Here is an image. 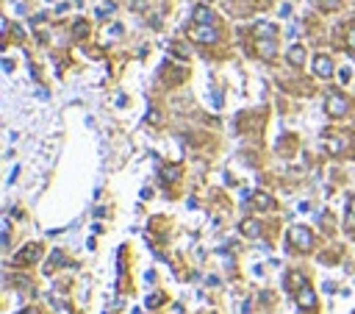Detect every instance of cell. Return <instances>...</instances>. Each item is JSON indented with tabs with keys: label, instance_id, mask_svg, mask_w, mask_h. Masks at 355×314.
<instances>
[{
	"label": "cell",
	"instance_id": "1",
	"mask_svg": "<svg viewBox=\"0 0 355 314\" xmlns=\"http://www.w3.org/2000/svg\"><path fill=\"white\" fill-rule=\"evenodd\" d=\"M289 242L294 245L300 253H305V250H311V245H313V234H311V228L308 225H294V228L289 231Z\"/></svg>",
	"mask_w": 355,
	"mask_h": 314
},
{
	"label": "cell",
	"instance_id": "2",
	"mask_svg": "<svg viewBox=\"0 0 355 314\" xmlns=\"http://www.w3.org/2000/svg\"><path fill=\"white\" fill-rule=\"evenodd\" d=\"M189 37L200 45H214V42H219V31L214 28V25H192V28H189Z\"/></svg>",
	"mask_w": 355,
	"mask_h": 314
},
{
	"label": "cell",
	"instance_id": "3",
	"mask_svg": "<svg viewBox=\"0 0 355 314\" xmlns=\"http://www.w3.org/2000/svg\"><path fill=\"white\" fill-rule=\"evenodd\" d=\"M325 109H327V114H330V117H347V111H349V100L341 95V92H330V95H327Z\"/></svg>",
	"mask_w": 355,
	"mask_h": 314
},
{
	"label": "cell",
	"instance_id": "4",
	"mask_svg": "<svg viewBox=\"0 0 355 314\" xmlns=\"http://www.w3.org/2000/svg\"><path fill=\"white\" fill-rule=\"evenodd\" d=\"M313 73L319 75V78H330L333 75V59L325 53H319L316 59H313Z\"/></svg>",
	"mask_w": 355,
	"mask_h": 314
},
{
	"label": "cell",
	"instance_id": "5",
	"mask_svg": "<svg viewBox=\"0 0 355 314\" xmlns=\"http://www.w3.org/2000/svg\"><path fill=\"white\" fill-rule=\"evenodd\" d=\"M42 256V248L39 245H28V248L23 250V253H17L14 256V264H34V261Z\"/></svg>",
	"mask_w": 355,
	"mask_h": 314
},
{
	"label": "cell",
	"instance_id": "6",
	"mask_svg": "<svg viewBox=\"0 0 355 314\" xmlns=\"http://www.w3.org/2000/svg\"><path fill=\"white\" fill-rule=\"evenodd\" d=\"M313 303H316V295H313V289L311 286H300L297 289V306L302 308V311H308V308H313Z\"/></svg>",
	"mask_w": 355,
	"mask_h": 314
},
{
	"label": "cell",
	"instance_id": "7",
	"mask_svg": "<svg viewBox=\"0 0 355 314\" xmlns=\"http://www.w3.org/2000/svg\"><path fill=\"white\" fill-rule=\"evenodd\" d=\"M261 228H264V225H261L258 220H241V225H239L241 236H247V239H258Z\"/></svg>",
	"mask_w": 355,
	"mask_h": 314
},
{
	"label": "cell",
	"instance_id": "8",
	"mask_svg": "<svg viewBox=\"0 0 355 314\" xmlns=\"http://www.w3.org/2000/svg\"><path fill=\"white\" fill-rule=\"evenodd\" d=\"M192 20H194V25H214V14H211V9H205V6L194 9Z\"/></svg>",
	"mask_w": 355,
	"mask_h": 314
},
{
	"label": "cell",
	"instance_id": "9",
	"mask_svg": "<svg viewBox=\"0 0 355 314\" xmlns=\"http://www.w3.org/2000/svg\"><path fill=\"white\" fill-rule=\"evenodd\" d=\"M255 50H258V56H264V59H272L277 45H275V39H258V42H255Z\"/></svg>",
	"mask_w": 355,
	"mask_h": 314
},
{
	"label": "cell",
	"instance_id": "10",
	"mask_svg": "<svg viewBox=\"0 0 355 314\" xmlns=\"http://www.w3.org/2000/svg\"><path fill=\"white\" fill-rule=\"evenodd\" d=\"M347 142H349V136H333L330 142H327V150L333 153V156H338V153H344V147H347Z\"/></svg>",
	"mask_w": 355,
	"mask_h": 314
},
{
	"label": "cell",
	"instance_id": "11",
	"mask_svg": "<svg viewBox=\"0 0 355 314\" xmlns=\"http://www.w3.org/2000/svg\"><path fill=\"white\" fill-rule=\"evenodd\" d=\"M250 200H253V206L255 209H272V206H275V200L269 198V195H264V192H255V195H250Z\"/></svg>",
	"mask_w": 355,
	"mask_h": 314
},
{
	"label": "cell",
	"instance_id": "12",
	"mask_svg": "<svg viewBox=\"0 0 355 314\" xmlns=\"http://www.w3.org/2000/svg\"><path fill=\"white\" fill-rule=\"evenodd\" d=\"M289 61L294 67H300L302 61H305V48H302V45H291L289 48Z\"/></svg>",
	"mask_w": 355,
	"mask_h": 314
},
{
	"label": "cell",
	"instance_id": "13",
	"mask_svg": "<svg viewBox=\"0 0 355 314\" xmlns=\"http://www.w3.org/2000/svg\"><path fill=\"white\" fill-rule=\"evenodd\" d=\"M255 37H258V39H275V25L258 23V25H255Z\"/></svg>",
	"mask_w": 355,
	"mask_h": 314
},
{
	"label": "cell",
	"instance_id": "14",
	"mask_svg": "<svg viewBox=\"0 0 355 314\" xmlns=\"http://www.w3.org/2000/svg\"><path fill=\"white\" fill-rule=\"evenodd\" d=\"M178 176H181V170H178V164H169V167H161V184H172Z\"/></svg>",
	"mask_w": 355,
	"mask_h": 314
},
{
	"label": "cell",
	"instance_id": "15",
	"mask_svg": "<svg viewBox=\"0 0 355 314\" xmlns=\"http://www.w3.org/2000/svg\"><path fill=\"white\" fill-rule=\"evenodd\" d=\"M61 261H64V253H61V250H53V259H50L48 264H45V272H50L56 264H61Z\"/></svg>",
	"mask_w": 355,
	"mask_h": 314
},
{
	"label": "cell",
	"instance_id": "16",
	"mask_svg": "<svg viewBox=\"0 0 355 314\" xmlns=\"http://www.w3.org/2000/svg\"><path fill=\"white\" fill-rule=\"evenodd\" d=\"M73 34H75L78 39H84L86 34H89V25H86L84 20H78V23H75V28H73Z\"/></svg>",
	"mask_w": 355,
	"mask_h": 314
},
{
	"label": "cell",
	"instance_id": "17",
	"mask_svg": "<svg viewBox=\"0 0 355 314\" xmlns=\"http://www.w3.org/2000/svg\"><path fill=\"white\" fill-rule=\"evenodd\" d=\"M316 3H319L322 12H333V9H338V0H316Z\"/></svg>",
	"mask_w": 355,
	"mask_h": 314
},
{
	"label": "cell",
	"instance_id": "18",
	"mask_svg": "<svg viewBox=\"0 0 355 314\" xmlns=\"http://www.w3.org/2000/svg\"><path fill=\"white\" fill-rule=\"evenodd\" d=\"M109 14H114V3H103V6L97 9V17H103V20H106Z\"/></svg>",
	"mask_w": 355,
	"mask_h": 314
},
{
	"label": "cell",
	"instance_id": "19",
	"mask_svg": "<svg viewBox=\"0 0 355 314\" xmlns=\"http://www.w3.org/2000/svg\"><path fill=\"white\" fill-rule=\"evenodd\" d=\"M347 220H349V223H355V195L349 198V203H347Z\"/></svg>",
	"mask_w": 355,
	"mask_h": 314
},
{
	"label": "cell",
	"instance_id": "20",
	"mask_svg": "<svg viewBox=\"0 0 355 314\" xmlns=\"http://www.w3.org/2000/svg\"><path fill=\"white\" fill-rule=\"evenodd\" d=\"M349 78H352V73H349V67L338 70V81H341V84H349Z\"/></svg>",
	"mask_w": 355,
	"mask_h": 314
},
{
	"label": "cell",
	"instance_id": "21",
	"mask_svg": "<svg viewBox=\"0 0 355 314\" xmlns=\"http://www.w3.org/2000/svg\"><path fill=\"white\" fill-rule=\"evenodd\" d=\"M120 34H122V25H111L109 28V37H120Z\"/></svg>",
	"mask_w": 355,
	"mask_h": 314
},
{
	"label": "cell",
	"instance_id": "22",
	"mask_svg": "<svg viewBox=\"0 0 355 314\" xmlns=\"http://www.w3.org/2000/svg\"><path fill=\"white\" fill-rule=\"evenodd\" d=\"M158 303H161V297H158V295H150V297H147V306H158Z\"/></svg>",
	"mask_w": 355,
	"mask_h": 314
},
{
	"label": "cell",
	"instance_id": "23",
	"mask_svg": "<svg viewBox=\"0 0 355 314\" xmlns=\"http://www.w3.org/2000/svg\"><path fill=\"white\" fill-rule=\"evenodd\" d=\"M347 42H349V48L355 50V28H349V34H347Z\"/></svg>",
	"mask_w": 355,
	"mask_h": 314
},
{
	"label": "cell",
	"instance_id": "24",
	"mask_svg": "<svg viewBox=\"0 0 355 314\" xmlns=\"http://www.w3.org/2000/svg\"><path fill=\"white\" fill-rule=\"evenodd\" d=\"M289 14H291V6H289V3H286V6H280V17H289Z\"/></svg>",
	"mask_w": 355,
	"mask_h": 314
},
{
	"label": "cell",
	"instance_id": "25",
	"mask_svg": "<svg viewBox=\"0 0 355 314\" xmlns=\"http://www.w3.org/2000/svg\"><path fill=\"white\" fill-rule=\"evenodd\" d=\"M23 314H37V308H25V311Z\"/></svg>",
	"mask_w": 355,
	"mask_h": 314
},
{
	"label": "cell",
	"instance_id": "26",
	"mask_svg": "<svg viewBox=\"0 0 355 314\" xmlns=\"http://www.w3.org/2000/svg\"><path fill=\"white\" fill-rule=\"evenodd\" d=\"M352 314H355V311H352Z\"/></svg>",
	"mask_w": 355,
	"mask_h": 314
}]
</instances>
